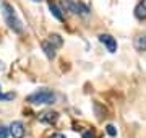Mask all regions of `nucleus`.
Listing matches in <instances>:
<instances>
[{"mask_svg":"<svg viewBox=\"0 0 146 138\" xmlns=\"http://www.w3.org/2000/svg\"><path fill=\"white\" fill-rule=\"evenodd\" d=\"M55 99H57V96L54 91L47 90V88H41V90L34 91L33 94L28 96L26 101L29 104H34V106H41V104H54Z\"/></svg>","mask_w":146,"mask_h":138,"instance_id":"nucleus-1","label":"nucleus"},{"mask_svg":"<svg viewBox=\"0 0 146 138\" xmlns=\"http://www.w3.org/2000/svg\"><path fill=\"white\" fill-rule=\"evenodd\" d=\"M2 13H3V18H5L7 25H8L13 31L15 33H23V23H21V20L16 16L15 8H13L10 3H7V2L2 3Z\"/></svg>","mask_w":146,"mask_h":138,"instance_id":"nucleus-2","label":"nucleus"},{"mask_svg":"<svg viewBox=\"0 0 146 138\" xmlns=\"http://www.w3.org/2000/svg\"><path fill=\"white\" fill-rule=\"evenodd\" d=\"M65 7H67L68 10H72L73 13H76V15L86 16L89 13V8L84 5L83 2H72V0H67V2H65Z\"/></svg>","mask_w":146,"mask_h":138,"instance_id":"nucleus-3","label":"nucleus"},{"mask_svg":"<svg viewBox=\"0 0 146 138\" xmlns=\"http://www.w3.org/2000/svg\"><path fill=\"white\" fill-rule=\"evenodd\" d=\"M99 41L104 44L107 50L110 54H114L117 50V41H115V37H112L110 34H99Z\"/></svg>","mask_w":146,"mask_h":138,"instance_id":"nucleus-4","label":"nucleus"},{"mask_svg":"<svg viewBox=\"0 0 146 138\" xmlns=\"http://www.w3.org/2000/svg\"><path fill=\"white\" fill-rule=\"evenodd\" d=\"M8 130H10V135L13 138H23L25 137V125H23V122H20V120L11 122Z\"/></svg>","mask_w":146,"mask_h":138,"instance_id":"nucleus-5","label":"nucleus"},{"mask_svg":"<svg viewBox=\"0 0 146 138\" xmlns=\"http://www.w3.org/2000/svg\"><path fill=\"white\" fill-rule=\"evenodd\" d=\"M39 120L42 123H49V125H52L58 120V114L55 111H44L42 114H39Z\"/></svg>","mask_w":146,"mask_h":138,"instance_id":"nucleus-6","label":"nucleus"},{"mask_svg":"<svg viewBox=\"0 0 146 138\" xmlns=\"http://www.w3.org/2000/svg\"><path fill=\"white\" fill-rule=\"evenodd\" d=\"M49 10H50V13L57 18L58 21H65V16H63V13H62V8H60L55 2H49Z\"/></svg>","mask_w":146,"mask_h":138,"instance_id":"nucleus-7","label":"nucleus"},{"mask_svg":"<svg viewBox=\"0 0 146 138\" xmlns=\"http://www.w3.org/2000/svg\"><path fill=\"white\" fill-rule=\"evenodd\" d=\"M135 16L138 20H146V0H140L135 7Z\"/></svg>","mask_w":146,"mask_h":138,"instance_id":"nucleus-8","label":"nucleus"},{"mask_svg":"<svg viewBox=\"0 0 146 138\" xmlns=\"http://www.w3.org/2000/svg\"><path fill=\"white\" fill-rule=\"evenodd\" d=\"M42 50H44V54L47 55L49 60H52V58L55 57V47H54L49 41H44V42H42Z\"/></svg>","mask_w":146,"mask_h":138,"instance_id":"nucleus-9","label":"nucleus"},{"mask_svg":"<svg viewBox=\"0 0 146 138\" xmlns=\"http://www.w3.org/2000/svg\"><path fill=\"white\" fill-rule=\"evenodd\" d=\"M135 49L138 52L146 50V34H140L135 37Z\"/></svg>","mask_w":146,"mask_h":138,"instance_id":"nucleus-10","label":"nucleus"},{"mask_svg":"<svg viewBox=\"0 0 146 138\" xmlns=\"http://www.w3.org/2000/svg\"><path fill=\"white\" fill-rule=\"evenodd\" d=\"M49 42L52 44L54 47H60L63 44V41H62V37L58 36V34H50L49 36Z\"/></svg>","mask_w":146,"mask_h":138,"instance_id":"nucleus-11","label":"nucleus"},{"mask_svg":"<svg viewBox=\"0 0 146 138\" xmlns=\"http://www.w3.org/2000/svg\"><path fill=\"white\" fill-rule=\"evenodd\" d=\"M15 93H7V94H0V101H11V99H15Z\"/></svg>","mask_w":146,"mask_h":138,"instance_id":"nucleus-12","label":"nucleus"},{"mask_svg":"<svg viewBox=\"0 0 146 138\" xmlns=\"http://www.w3.org/2000/svg\"><path fill=\"white\" fill-rule=\"evenodd\" d=\"M8 135H10L8 127H5V125H0V138H8Z\"/></svg>","mask_w":146,"mask_h":138,"instance_id":"nucleus-13","label":"nucleus"},{"mask_svg":"<svg viewBox=\"0 0 146 138\" xmlns=\"http://www.w3.org/2000/svg\"><path fill=\"white\" fill-rule=\"evenodd\" d=\"M106 132L109 133L110 137H115V135H117V128H115L114 125H112V123H109V125L106 127Z\"/></svg>","mask_w":146,"mask_h":138,"instance_id":"nucleus-14","label":"nucleus"},{"mask_svg":"<svg viewBox=\"0 0 146 138\" xmlns=\"http://www.w3.org/2000/svg\"><path fill=\"white\" fill-rule=\"evenodd\" d=\"M83 138H96V135H94L93 132H89V130H88V132L83 133Z\"/></svg>","mask_w":146,"mask_h":138,"instance_id":"nucleus-15","label":"nucleus"},{"mask_svg":"<svg viewBox=\"0 0 146 138\" xmlns=\"http://www.w3.org/2000/svg\"><path fill=\"white\" fill-rule=\"evenodd\" d=\"M50 138H67L65 135H62V133H55V135H52Z\"/></svg>","mask_w":146,"mask_h":138,"instance_id":"nucleus-16","label":"nucleus"},{"mask_svg":"<svg viewBox=\"0 0 146 138\" xmlns=\"http://www.w3.org/2000/svg\"><path fill=\"white\" fill-rule=\"evenodd\" d=\"M3 68H5V65H3L2 62H0V70H3Z\"/></svg>","mask_w":146,"mask_h":138,"instance_id":"nucleus-17","label":"nucleus"},{"mask_svg":"<svg viewBox=\"0 0 146 138\" xmlns=\"http://www.w3.org/2000/svg\"><path fill=\"white\" fill-rule=\"evenodd\" d=\"M31 2H42V0H31Z\"/></svg>","mask_w":146,"mask_h":138,"instance_id":"nucleus-18","label":"nucleus"},{"mask_svg":"<svg viewBox=\"0 0 146 138\" xmlns=\"http://www.w3.org/2000/svg\"><path fill=\"white\" fill-rule=\"evenodd\" d=\"M0 94H2V86H0Z\"/></svg>","mask_w":146,"mask_h":138,"instance_id":"nucleus-19","label":"nucleus"}]
</instances>
